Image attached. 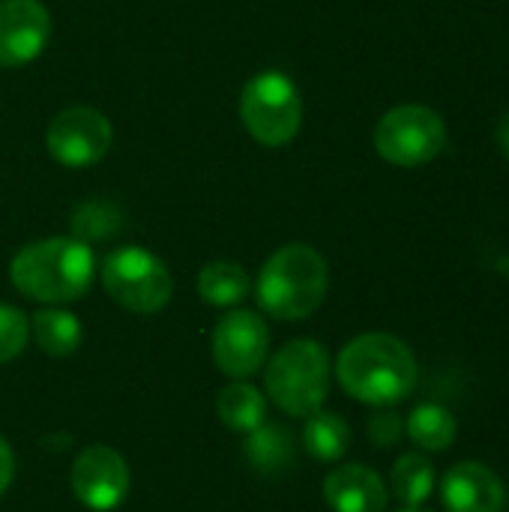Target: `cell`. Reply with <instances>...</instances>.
<instances>
[{
	"label": "cell",
	"instance_id": "obj_22",
	"mask_svg": "<svg viewBox=\"0 0 509 512\" xmlns=\"http://www.w3.org/2000/svg\"><path fill=\"white\" fill-rule=\"evenodd\" d=\"M30 342V318L9 303H0V363L15 360Z\"/></svg>",
	"mask_w": 509,
	"mask_h": 512
},
{
	"label": "cell",
	"instance_id": "obj_11",
	"mask_svg": "<svg viewBox=\"0 0 509 512\" xmlns=\"http://www.w3.org/2000/svg\"><path fill=\"white\" fill-rule=\"evenodd\" d=\"M51 39V15L39 0H0V66L33 63Z\"/></svg>",
	"mask_w": 509,
	"mask_h": 512
},
{
	"label": "cell",
	"instance_id": "obj_16",
	"mask_svg": "<svg viewBox=\"0 0 509 512\" xmlns=\"http://www.w3.org/2000/svg\"><path fill=\"white\" fill-rule=\"evenodd\" d=\"M405 435L411 438V444L423 453H444L456 444L459 435V423L456 414L447 411L444 405L435 402H423L417 405L408 420H405Z\"/></svg>",
	"mask_w": 509,
	"mask_h": 512
},
{
	"label": "cell",
	"instance_id": "obj_20",
	"mask_svg": "<svg viewBox=\"0 0 509 512\" xmlns=\"http://www.w3.org/2000/svg\"><path fill=\"white\" fill-rule=\"evenodd\" d=\"M405 507H423L435 492V468L423 453H405L396 459L387 486Z\"/></svg>",
	"mask_w": 509,
	"mask_h": 512
},
{
	"label": "cell",
	"instance_id": "obj_23",
	"mask_svg": "<svg viewBox=\"0 0 509 512\" xmlns=\"http://www.w3.org/2000/svg\"><path fill=\"white\" fill-rule=\"evenodd\" d=\"M366 435H369L372 447L390 450V447H396V444L402 441V435H405V420H402L396 411H390V408H378V411L369 417Z\"/></svg>",
	"mask_w": 509,
	"mask_h": 512
},
{
	"label": "cell",
	"instance_id": "obj_6",
	"mask_svg": "<svg viewBox=\"0 0 509 512\" xmlns=\"http://www.w3.org/2000/svg\"><path fill=\"white\" fill-rule=\"evenodd\" d=\"M99 282L105 294L135 315L162 312L174 294L171 270L159 255L141 246H120L99 264Z\"/></svg>",
	"mask_w": 509,
	"mask_h": 512
},
{
	"label": "cell",
	"instance_id": "obj_13",
	"mask_svg": "<svg viewBox=\"0 0 509 512\" xmlns=\"http://www.w3.org/2000/svg\"><path fill=\"white\" fill-rule=\"evenodd\" d=\"M324 501L333 512H387L390 489L369 465H339L324 477Z\"/></svg>",
	"mask_w": 509,
	"mask_h": 512
},
{
	"label": "cell",
	"instance_id": "obj_4",
	"mask_svg": "<svg viewBox=\"0 0 509 512\" xmlns=\"http://www.w3.org/2000/svg\"><path fill=\"white\" fill-rule=\"evenodd\" d=\"M333 363L321 342L291 339L264 363V393L288 417L306 420L330 396Z\"/></svg>",
	"mask_w": 509,
	"mask_h": 512
},
{
	"label": "cell",
	"instance_id": "obj_18",
	"mask_svg": "<svg viewBox=\"0 0 509 512\" xmlns=\"http://www.w3.org/2000/svg\"><path fill=\"white\" fill-rule=\"evenodd\" d=\"M246 459L258 474H282L294 465V435L285 426L264 420L246 438Z\"/></svg>",
	"mask_w": 509,
	"mask_h": 512
},
{
	"label": "cell",
	"instance_id": "obj_26",
	"mask_svg": "<svg viewBox=\"0 0 509 512\" xmlns=\"http://www.w3.org/2000/svg\"><path fill=\"white\" fill-rule=\"evenodd\" d=\"M399 512H432V510H423V507H405V510Z\"/></svg>",
	"mask_w": 509,
	"mask_h": 512
},
{
	"label": "cell",
	"instance_id": "obj_8",
	"mask_svg": "<svg viewBox=\"0 0 509 512\" xmlns=\"http://www.w3.org/2000/svg\"><path fill=\"white\" fill-rule=\"evenodd\" d=\"M210 354L222 375L249 381L270 357V327L252 309H228L210 333Z\"/></svg>",
	"mask_w": 509,
	"mask_h": 512
},
{
	"label": "cell",
	"instance_id": "obj_15",
	"mask_svg": "<svg viewBox=\"0 0 509 512\" xmlns=\"http://www.w3.org/2000/svg\"><path fill=\"white\" fill-rule=\"evenodd\" d=\"M30 339L48 357H69L81 348V321L63 306H42L30 318Z\"/></svg>",
	"mask_w": 509,
	"mask_h": 512
},
{
	"label": "cell",
	"instance_id": "obj_7",
	"mask_svg": "<svg viewBox=\"0 0 509 512\" xmlns=\"http://www.w3.org/2000/svg\"><path fill=\"white\" fill-rule=\"evenodd\" d=\"M447 147V126L426 105L390 108L375 126V150L396 168H420Z\"/></svg>",
	"mask_w": 509,
	"mask_h": 512
},
{
	"label": "cell",
	"instance_id": "obj_24",
	"mask_svg": "<svg viewBox=\"0 0 509 512\" xmlns=\"http://www.w3.org/2000/svg\"><path fill=\"white\" fill-rule=\"evenodd\" d=\"M12 480H15V453H12L9 441L0 435V498L9 492Z\"/></svg>",
	"mask_w": 509,
	"mask_h": 512
},
{
	"label": "cell",
	"instance_id": "obj_9",
	"mask_svg": "<svg viewBox=\"0 0 509 512\" xmlns=\"http://www.w3.org/2000/svg\"><path fill=\"white\" fill-rule=\"evenodd\" d=\"M114 129L111 120L87 105H72L54 114V120L45 129V150L48 156L72 171L90 168L105 159L111 150Z\"/></svg>",
	"mask_w": 509,
	"mask_h": 512
},
{
	"label": "cell",
	"instance_id": "obj_5",
	"mask_svg": "<svg viewBox=\"0 0 509 512\" xmlns=\"http://www.w3.org/2000/svg\"><path fill=\"white\" fill-rule=\"evenodd\" d=\"M240 120L264 147L291 144L303 123V99L297 84L279 69L252 75L240 90Z\"/></svg>",
	"mask_w": 509,
	"mask_h": 512
},
{
	"label": "cell",
	"instance_id": "obj_19",
	"mask_svg": "<svg viewBox=\"0 0 509 512\" xmlns=\"http://www.w3.org/2000/svg\"><path fill=\"white\" fill-rule=\"evenodd\" d=\"M303 447L318 462H339L351 447V426L336 411H315L303 426Z\"/></svg>",
	"mask_w": 509,
	"mask_h": 512
},
{
	"label": "cell",
	"instance_id": "obj_21",
	"mask_svg": "<svg viewBox=\"0 0 509 512\" xmlns=\"http://www.w3.org/2000/svg\"><path fill=\"white\" fill-rule=\"evenodd\" d=\"M72 237L81 240V243H102V240H111L120 228H123V216L117 207H111L108 201H81L75 210H72Z\"/></svg>",
	"mask_w": 509,
	"mask_h": 512
},
{
	"label": "cell",
	"instance_id": "obj_2",
	"mask_svg": "<svg viewBox=\"0 0 509 512\" xmlns=\"http://www.w3.org/2000/svg\"><path fill=\"white\" fill-rule=\"evenodd\" d=\"M15 291L39 306H66L96 279V255L75 237H45L15 252L9 264Z\"/></svg>",
	"mask_w": 509,
	"mask_h": 512
},
{
	"label": "cell",
	"instance_id": "obj_10",
	"mask_svg": "<svg viewBox=\"0 0 509 512\" xmlns=\"http://www.w3.org/2000/svg\"><path fill=\"white\" fill-rule=\"evenodd\" d=\"M129 462L108 444L84 447L69 468V489L81 507L93 512L117 510L129 495Z\"/></svg>",
	"mask_w": 509,
	"mask_h": 512
},
{
	"label": "cell",
	"instance_id": "obj_25",
	"mask_svg": "<svg viewBox=\"0 0 509 512\" xmlns=\"http://www.w3.org/2000/svg\"><path fill=\"white\" fill-rule=\"evenodd\" d=\"M498 147H501V153L509 159V111L501 117V123H498Z\"/></svg>",
	"mask_w": 509,
	"mask_h": 512
},
{
	"label": "cell",
	"instance_id": "obj_12",
	"mask_svg": "<svg viewBox=\"0 0 509 512\" xmlns=\"http://www.w3.org/2000/svg\"><path fill=\"white\" fill-rule=\"evenodd\" d=\"M441 504L447 512H504L507 492L489 465L459 462L441 480Z\"/></svg>",
	"mask_w": 509,
	"mask_h": 512
},
{
	"label": "cell",
	"instance_id": "obj_14",
	"mask_svg": "<svg viewBox=\"0 0 509 512\" xmlns=\"http://www.w3.org/2000/svg\"><path fill=\"white\" fill-rule=\"evenodd\" d=\"M216 417L225 429L249 435L267 420V396L249 381H231L216 393Z\"/></svg>",
	"mask_w": 509,
	"mask_h": 512
},
{
	"label": "cell",
	"instance_id": "obj_17",
	"mask_svg": "<svg viewBox=\"0 0 509 512\" xmlns=\"http://www.w3.org/2000/svg\"><path fill=\"white\" fill-rule=\"evenodd\" d=\"M252 291L249 273L234 261H210L198 273V294L207 306L237 309Z\"/></svg>",
	"mask_w": 509,
	"mask_h": 512
},
{
	"label": "cell",
	"instance_id": "obj_1",
	"mask_svg": "<svg viewBox=\"0 0 509 512\" xmlns=\"http://www.w3.org/2000/svg\"><path fill=\"white\" fill-rule=\"evenodd\" d=\"M336 378L351 399L372 408H393L414 393L420 366L399 336L363 333L339 351Z\"/></svg>",
	"mask_w": 509,
	"mask_h": 512
},
{
	"label": "cell",
	"instance_id": "obj_3",
	"mask_svg": "<svg viewBox=\"0 0 509 512\" xmlns=\"http://www.w3.org/2000/svg\"><path fill=\"white\" fill-rule=\"evenodd\" d=\"M327 288V258L306 243H288L261 264L255 279V300L267 318L303 321L321 309Z\"/></svg>",
	"mask_w": 509,
	"mask_h": 512
}]
</instances>
